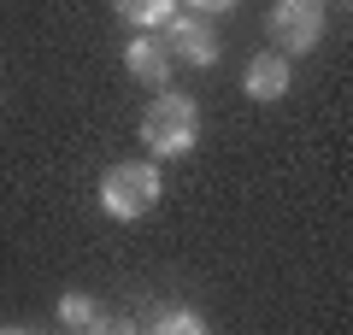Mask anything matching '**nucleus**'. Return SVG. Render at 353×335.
Returning <instances> with one entry per match:
<instances>
[{
	"label": "nucleus",
	"mask_w": 353,
	"mask_h": 335,
	"mask_svg": "<svg viewBox=\"0 0 353 335\" xmlns=\"http://www.w3.org/2000/svg\"><path fill=\"white\" fill-rule=\"evenodd\" d=\"M201 141V112L189 94H159L141 118V148L153 159H183V153Z\"/></svg>",
	"instance_id": "f257e3e1"
},
{
	"label": "nucleus",
	"mask_w": 353,
	"mask_h": 335,
	"mask_svg": "<svg viewBox=\"0 0 353 335\" xmlns=\"http://www.w3.org/2000/svg\"><path fill=\"white\" fill-rule=\"evenodd\" d=\"M101 206H106V218H118V223L148 218V212L159 206V171H153V165H141V159L112 165V171H106V183H101Z\"/></svg>",
	"instance_id": "f03ea898"
},
{
	"label": "nucleus",
	"mask_w": 353,
	"mask_h": 335,
	"mask_svg": "<svg viewBox=\"0 0 353 335\" xmlns=\"http://www.w3.org/2000/svg\"><path fill=\"white\" fill-rule=\"evenodd\" d=\"M324 36V6L318 0H277L271 6V41L277 53H306Z\"/></svg>",
	"instance_id": "7ed1b4c3"
},
{
	"label": "nucleus",
	"mask_w": 353,
	"mask_h": 335,
	"mask_svg": "<svg viewBox=\"0 0 353 335\" xmlns=\"http://www.w3.org/2000/svg\"><path fill=\"white\" fill-rule=\"evenodd\" d=\"M289 53H259V59H248V77H241V88H248V100H283L289 94Z\"/></svg>",
	"instance_id": "20e7f679"
},
{
	"label": "nucleus",
	"mask_w": 353,
	"mask_h": 335,
	"mask_svg": "<svg viewBox=\"0 0 353 335\" xmlns=\"http://www.w3.org/2000/svg\"><path fill=\"white\" fill-rule=\"evenodd\" d=\"M165 30H171V48L183 53V59H194V65H212L218 59V36L206 24H194V18H171Z\"/></svg>",
	"instance_id": "39448f33"
},
{
	"label": "nucleus",
	"mask_w": 353,
	"mask_h": 335,
	"mask_svg": "<svg viewBox=\"0 0 353 335\" xmlns=\"http://www.w3.org/2000/svg\"><path fill=\"white\" fill-rule=\"evenodd\" d=\"M124 59H130V77H141V83H165V77H171V65H165V48H159V41H148V36L130 41Z\"/></svg>",
	"instance_id": "423d86ee"
},
{
	"label": "nucleus",
	"mask_w": 353,
	"mask_h": 335,
	"mask_svg": "<svg viewBox=\"0 0 353 335\" xmlns=\"http://www.w3.org/2000/svg\"><path fill=\"white\" fill-rule=\"evenodd\" d=\"M112 6H118V18L136 24V30H159V24L176 18V0H112Z\"/></svg>",
	"instance_id": "0eeeda50"
},
{
	"label": "nucleus",
	"mask_w": 353,
	"mask_h": 335,
	"mask_svg": "<svg viewBox=\"0 0 353 335\" xmlns=\"http://www.w3.org/2000/svg\"><path fill=\"white\" fill-rule=\"evenodd\" d=\"M59 323H65V329H94V323H101V318H94V300H88V294H65L59 300Z\"/></svg>",
	"instance_id": "6e6552de"
},
{
	"label": "nucleus",
	"mask_w": 353,
	"mask_h": 335,
	"mask_svg": "<svg viewBox=\"0 0 353 335\" xmlns=\"http://www.w3.org/2000/svg\"><path fill=\"white\" fill-rule=\"evenodd\" d=\"M159 329H171V335H189V329H206V323L194 318V312H165V318H159Z\"/></svg>",
	"instance_id": "1a4fd4ad"
},
{
	"label": "nucleus",
	"mask_w": 353,
	"mask_h": 335,
	"mask_svg": "<svg viewBox=\"0 0 353 335\" xmlns=\"http://www.w3.org/2000/svg\"><path fill=\"white\" fill-rule=\"evenodd\" d=\"M194 12H230V6H236V0H189Z\"/></svg>",
	"instance_id": "9d476101"
}]
</instances>
